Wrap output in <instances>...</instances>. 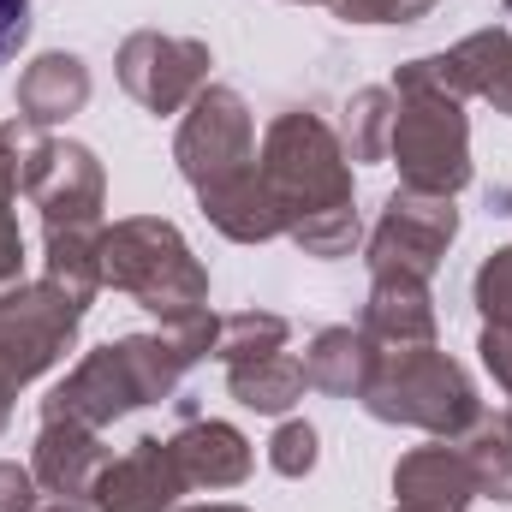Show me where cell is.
Returning a JSON list of instances; mask_svg holds the SVG:
<instances>
[{
    "label": "cell",
    "mask_w": 512,
    "mask_h": 512,
    "mask_svg": "<svg viewBox=\"0 0 512 512\" xmlns=\"http://www.w3.org/2000/svg\"><path fill=\"white\" fill-rule=\"evenodd\" d=\"M387 161L399 167V185L435 191V197H459L471 185V120H465V102L399 96Z\"/></svg>",
    "instance_id": "5"
},
{
    "label": "cell",
    "mask_w": 512,
    "mask_h": 512,
    "mask_svg": "<svg viewBox=\"0 0 512 512\" xmlns=\"http://www.w3.org/2000/svg\"><path fill=\"white\" fill-rule=\"evenodd\" d=\"M42 262H48L42 280H54L84 310L108 286L102 280V227H42Z\"/></svg>",
    "instance_id": "18"
},
{
    "label": "cell",
    "mask_w": 512,
    "mask_h": 512,
    "mask_svg": "<svg viewBox=\"0 0 512 512\" xmlns=\"http://www.w3.org/2000/svg\"><path fill=\"white\" fill-rule=\"evenodd\" d=\"M358 405L376 423H405V429H423L435 441H459L483 417L477 382L435 346L382 352V364H376V376H370Z\"/></svg>",
    "instance_id": "4"
},
{
    "label": "cell",
    "mask_w": 512,
    "mask_h": 512,
    "mask_svg": "<svg viewBox=\"0 0 512 512\" xmlns=\"http://www.w3.org/2000/svg\"><path fill=\"white\" fill-rule=\"evenodd\" d=\"M24 387H30V382H24V376L12 370V358L0 352V435H6V423H12V399H18Z\"/></svg>",
    "instance_id": "31"
},
{
    "label": "cell",
    "mask_w": 512,
    "mask_h": 512,
    "mask_svg": "<svg viewBox=\"0 0 512 512\" xmlns=\"http://www.w3.org/2000/svg\"><path fill=\"white\" fill-rule=\"evenodd\" d=\"M185 477H179V459L161 435H137L120 459H108V471L96 477L90 489V507L96 512H173L179 507Z\"/></svg>",
    "instance_id": "11"
},
{
    "label": "cell",
    "mask_w": 512,
    "mask_h": 512,
    "mask_svg": "<svg viewBox=\"0 0 512 512\" xmlns=\"http://www.w3.org/2000/svg\"><path fill=\"white\" fill-rule=\"evenodd\" d=\"M84 304H72L54 280H18L0 292V352L24 382L48 376L72 346H78Z\"/></svg>",
    "instance_id": "10"
},
{
    "label": "cell",
    "mask_w": 512,
    "mask_h": 512,
    "mask_svg": "<svg viewBox=\"0 0 512 512\" xmlns=\"http://www.w3.org/2000/svg\"><path fill=\"white\" fill-rule=\"evenodd\" d=\"M477 352H483V370L495 376V387L512 399V328H489V322H483V340H477Z\"/></svg>",
    "instance_id": "27"
},
{
    "label": "cell",
    "mask_w": 512,
    "mask_h": 512,
    "mask_svg": "<svg viewBox=\"0 0 512 512\" xmlns=\"http://www.w3.org/2000/svg\"><path fill=\"white\" fill-rule=\"evenodd\" d=\"M179 512H245V507H227V501H209V507H179Z\"/></svg>",
    "instance_id": "34"
},
{
    "label": "cell",
    "mask_w": 512,
    "mask_h": 512,
    "mask_svg": "<svg viewBox=\"0 0 512 512\" xmlns=\"http://www.w3.org/2000/svg\"><path fill=\"white\" fill-rule=\"evenodd\" d=\"M108 447H102V429H84V423H42L36 429V447H30V477L42 495H72V501H90L96 477L108 471Z\"/></svg>",
    "instance_id": "13"
},
{
    "label": "cell",
    "mask_w": 512,
    "mask_h": 512,
    "mask_svg": "<svg viewBox=\"0 0 512 512\" xmlns=\"http://www.w3.org/2000/svg\"><path fill=\"white\" fill-rule=\"evenodd\" d=\"M471 501H477V483L459 441L411 447L393 465V512H465Z\"/></svg>",
    "instance_id": "12"
},
{
    "label": "cell",
    "mask_w": 512,
    "mask_h": 512,
    "mask_svg": "<svg viewBox=\"0 0 512 512\" xmlns=\"http://www.w3.org/2000/svg\"><path fill=\"white\" fill-rule=\"evenodd\" d=\"M90 66L78 60V54H66V48H48V54H36L24 72H18V90H12V102H18V126H66L72 114H84L90 108Z\"/></svg>",
    "instance_id": "15"
},
{
    "label": "cell",
    "mask_w": 512,
    "mask_h": 512,
    "mask_svg": "<svg viewBox=\"0 0 512 512\" xmlns=\"http://www.w3.org/2000/svg\"><path fill=\"white\" fill-rule=\"evenodd\" d=\"M30 512H96L90 501H72V495H48V501H36Z\"/></svg>",
    "instance_id": "33"
},
{
    "label": "cell",
    "mask_w": 512,
    "mask_h": 512,
    "mask_svg": "<svg viewBox=\"0 0 512 512\" xmlns=\"http://www.w3.org/2000/svg\"><path fill=\"white\" fill-rule=\"evenodd\" d=\"M173 161H179V173H185V185L197 197L256 173V120H251V108H245V96L227 90V84H209L179 114Z\"/></svg>",
    "instance_id": "6"
},
{
    "label": "cell",
    "mask_w": 512,
    "mask_h": 512,
    "mask_svg": "<svg viewBox=\"0 0 512 512\" xmlns=\"http://www.w3.org/2000/svg\"><path fill=\"white\" fill-rule=\"evenodd\" d=\"M376 364H382V346L364 328H322L304 352V376L328 399H364Z\"/></svg>",
    "instance_id": "17"
},
{
    "label": "cell",
    "mask_w": 512,
    "mask_h": 512,
    "mask_svg": "<svg viewBox=\"0 0 512 512\" xmlns=\"http://www.w3.org/2000/svg\"><path fill=\"white\" fill-rule=\"evenodd\" d=\"M18 161H24V149H18V120H12V126H0V203L18 197Z\"/></svg>",
    "instance_id": "30"
},
{
    "label": "cell",
    "mask_w": 512,
    "mask_h": 512,
    "mask_svg": "<svg viewBox=\"0 0 512 512\" xmlns=\"http://www.w3.org/2000/svg\"><path fill=\"white\" fill-rule=\"evenodd\" d=\"M167 447H173V459H179L185 489H239L256 465L251 441H245L233 423H221V417H185V423L167 435Z\"/></svg>",
    "instance_id": "14"
},
{
    "label": "cell",
    "mask_w": 512,
    "mask_h": 512,
    "mask_svg": "<svg viewBox=\"0 0 512 512\" xmlns=\"http://www.w3.org/2000/svg\"><path fill=\"white\" fill-rule=\"evenodd\" d=\"M459 239V209L453 197H435V191H387L382 221L364 245V262L370 274H411V280H429L441 268L447 245Z\"/></svg>",
    "instance_id": "9"
},
{
    "label": "cell",
    "mask_w": 512,
    "mask_h": 512,
    "mask_svg": "<svg viewBox=\"0 0 512 512\" xmlns=\"http://www.w3.org/2000/svg\"><path fill=\"white\" fill-rule=\"evenodd\" d=\"M209 42L197 36H167V30H131L114 54L120 90L143 114H185L209 90Z\"/></svg>",
    "instance_id": "8"
},
{
    "label": "cell",
    "mask_w": 512,
    "mask_h": 512,
    "mask_svg": "<svg viewBox=\"0 0 512 512\" xmlns=\"http://www.w3.org/2000/svg\"><path fill=\"white\" fill-rule=\"evenodd\" d=\"M30 42V0H0V66Z\"/></svg>",
    "instance_id": "29"
},
{
    "label": "cell",
    "mask_w": 512,
    "mask_h": 512,
    "mask_svg": "<svg viewBox=\"0 0 512 512\" xmlns=\"http://www.w3.org/2000/svg\"><path fill=\"white\" fill-rule=\"evenodd\" d=\"M256 173L280 215V239H292L304 256L334 262L364 245V221L352 209V155L322 114L310 108L274 114V126L262 131Z\"/></svg>",
    "instance_id": "1"
},
{
    "label": "cell",
    "mask_w": 512,
    "mask_h": 512,
    "mask_svg": "<svg viewBox=\"0 0 512 512\" xmlns=\"http://www.w3.org/2000/svg\"><path fill=\"white\" fill-rule=\"evenodd\" d=\"M471 298H477V310H483L489 328H512V245L483 256V268L471 280Z\"/></svg>",
    "instance_id": "24"
},
{
    "label": "cell",
    "mask_w": 512,
    "mask_h": 512,
    "mask_svg": "<svg viewBox=\"0 0 512 512\" xmlns=\"http://www.w3.org/2000/svg\"><path fill=\"white\" fill-rule=\"evenodd\" d=\"M42 501L36 495V477H30V465H12V459H0V512H30Z\"/></svg>",
    "instance_id": "28"
},
{
    "label": "cell",
    "mask_w": 512,
    "mask_h": 512,
    "mask_svg": "<svg viewBox=\"0 0 512 512\" xmlns=\"http://www.w3.org/2000/svg\"><path fill=\"white\" fill-rule=\"evenodd\" d=\"M215 334H221V316L191 310L179 322H161V334H126V340H108V346L84 352L72 364V376H60L48 387L42 423L108 429L131 411H143V405L173 399L191 364L215 358Z\"/></svg>",
    "instance_id": "2"
},
{
    "label": "cell",
    "mask_w": 512,
    "mask_h": 512,
    "mask_svg": "<svg viewBox=\"0 0 512 512\" xmlns=\"http://www.w3.org/2000/svg\"><path fill=\"white\" fill-rule=\"evenodd\" d=\"M286 340H292L286 316H274V310H233V316H221L215 358L221 364H251V358H268V352H286Z\"/></svg>",
    "instance_id": "23"
},
{
    "label": "cell",
    "mask_w": 512,
    "mask_h": 512,
    "mask_svg": "<svg viewBox=\"0 0 512 512\" xmlns=\"http://www.w3.org/2000/svg\"><path fill=\"white\" fill-rule=\"evenodd\" d=\"M304 358L292 352H268V358H251V364H227V393L245 405V411H262V417H286L298 399H304Z\"/></svg>",
    "instance_id": "20"
},
{
    "label": "cell",
    "mask_w": 512,
    "mask_h": 512,
    "mask_svg": "<svg viewBox=\"0 0 512 512\" xmlns=\"http://www.w3.org/2000/svg\"><path fill=\"white\" fill-rule=\"evenodd\" d=\"M483 102H489V108H495V114H507V120H512V54H507V72H501V78H495V90H489V96H483Z\"/></svg>",
    "instance_id": "32"
},
{
    "label": "cell",
    "mask_w": 512,
    "mask_h": 512,
    "mask_svg": "<svg viewBox=\"0 0 512 512\" xmlns=\"http://www.w3.org/2000/svg\"><path fill=\"white\" fill-rule=\"evenodd\" d=\"M268 471H280V477H310L316 471V429L304 423V417H286L280 429H274V441H268Z\"/></svg>",
    "instance_id": "25"
},
{
    "label": "cell",
    "mask_w": 512,
    "mask_h": 512,
    "mask_svg": "<svg viewBox=\"0 0 512 512\" xmlns=\"http://www.w3.org/2000/svg\"><path fill=\"white\" fill-rule=\"evenodd\" d=\"M346 24H417L435 12V0H328Z\"/></svg>",
    "instance_id": "26"
},
{
    "label": "cell",
    "mask_w": 512,
    "mask_h": 512,
    "mask_svg": "<svg viewBox=\"0 0 512 512\" xmlns=\"http://www.w3.org/2000/svg\"><path fill=\"white\" fill-rule=\"evenodd\" d=\"M501 6H512V0H501Z\"/></svg>",
    "instance_id": "35"
},
{
    "label": "cell",
    "mask_w": 512,
    "mask_h": 512,
    "mask_svg": "<svg viewBox=\"0 0 512 512\" xmlns=\"http://www.w3.org/2000/svg\"><path fill=\"white\" fill-rule=\"evenodd\" d=\"M18 191L30 197V209H42V227H102L108 173L90 143L36 137L18 161Z\"/></svg>",
    "instance_id": "7"
},
{
    "label": "cell",
    "mask_w": 512,
    "mask_h": 512,
    "mask_svg": "<svg viewBox=\"0 0 512 512\" xmlns=\"http://www.w3.org/2000/svg\"><path fill=\"white\" fill-rule=\"evenodd\" d=\"M459 453H465V465H471L477 495L512 507V411H501V417L483 411V417L459 435Z\"/></svg>",
    "instance_id": "21"
},
{
    "label": "cell",
    "mask_w": 512,
    "mask_h": 512,
    "mask_svg": "<svg viewBox=\"0 0 512 512\" xmlns=\"http://www.w3.org/2000/svg\"><path fill=\"white\" fill-rule=\"evenodd\" d=\"M197 203H203L209 227H215L221 239H233V245H268V239H280V215H274V203H268L262 173H245V179H233V185H221V191H203Z\"/></svg>",
    "instance_id": "19"
},
{
    "label": "cell",
    "mask_w": 512,
    "mask_h": 512,
    "mask_svg": "<svg viewBox=\"0 0 512 512\" xmlns=\"http://www.w3.org/2000/svg\"><path fill=\"white\" fill-rule=\"evenodd\" d=\"M102 280L161 322L209 310V268L185 245V233L161 215H126L102 227Z\"/></svg>",
    "instance_id": "3"
},
{
    "label": "cell",
    "mask_w": 512,
    "mask_h": 512,
    "mask_svg": "<svg viewBox=\"0 0 512 512\" xmlns=\"http://www.w3.org/2000/svg\"><path fill=\"white\" fill-rule=\"evenodd\" d=\"M382 352H411V346H435V298L429 280L411 274H370V298H364V322H358Z\"/></svg>",
    "instance_id": "16"
},
{
    "label": "cell",
    "mask_w": 512,
    "mask_h": 512,
    "mask_svg": "<svg viewBox=\"0 0 512 512\" xmlns=\"http://www.w3.org/2000/svg\"><path fill=\"white\" fill-rule=\"evenodd\" d=\"M393 120H399V96L387 84H370L346 102V120H340V143L352 161H387V143H393Z\"/></svg>",
    "instance_id": "22"
}]
</instances>
